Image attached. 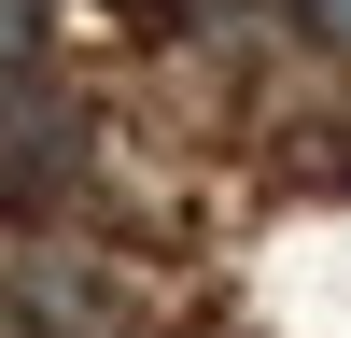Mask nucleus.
Here are the masks:
<instances>
[{"label":"nucleus","mask_w":351,"mask_h":338,"mask_svg":"<svg viewBox=\"0 0 351 338\" xmlns=\"http://www.w3.org/2000/svg\"><path fill=\"white\" fill-rule=\"evenodd\" d=\"M127 310H112V282L84 268V254H28L14 268V338H112Z\"/></svg>","instance_id":"nucleus-2"},{"label":"nucleus","mask_w":351,"mask_h":338,"mask_svg":"<svg viewBox=\"0 0 351 338\" xmlns=\"http://www.w3.org/2000/svg\"><path fill=\"white\" fill-rule=\"evenodd\" d=\"M295 28H309V43H337V56H351V0H295Z\"/></svg>","instance_id":"nucleus-4"},{"label":"nucleus","mask_w":351,"mask_h":338,"mask_svg":"<svg viewBox=\"0 0 351 338\" xmlns=\"http://www.w3.org/2000/svg\"><path fill=\"white\" fill-rule=\"evenodd\" d=\"M28 43H43V0H0V71H14Z\"/></svg>","instance_id":"nucleus-3"},{"label":"nucleus","mask_w":351,"mask_h":338,"mask_svg":"<svg viewBox=\"0 0 351 338\" xmlns=\"http://www.w3.org/2000/svg\"><path fill=\"white\" fill-rule=\"evenodd\" d=\"M84 169V113L56 99V84H28V99H0V212H43L56 183Z\"/></svg>","instance_id":"nucleus-1"}]
</instances>
